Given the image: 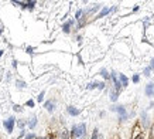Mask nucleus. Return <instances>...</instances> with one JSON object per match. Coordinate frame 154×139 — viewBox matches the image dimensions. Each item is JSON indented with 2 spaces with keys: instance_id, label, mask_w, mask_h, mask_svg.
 Listing matches in <instances>:
<instances>
[{
  "instance_id": "20",
  "label": "nucleus",
  "mask_w": 154,
  "mask_h": 139,
  "mask_svg": "<svg viewBox=\"0 0 154 139\" xmlns=\"http://www.w3.org/2000/svg\"><path fill=\"white\" fill-rule=\"evenodd\" d=\"M2 54H3V51H2V50H0V57H2Z\"/></svg>"
},
{
  "instance_id": "2",
  "label": "nucleus",
  "mask_w": 154,
  "mask_h": 139,
  "mask_svg": "<svg viewBox=\"0 0 154 139\" xmlns=\"http://www.w3.org/2000/svg\"><path fill=\"white\" fill-rule=\"evenodd\" d=\"M5 128L7 129V132H13V128H14V118L11 116V118H9L7 121H5Z\"/></svg>"
},
{
  "instance_id": "3",
  "label": "nucleus",
  "mask_w": 154,
  "mask_h": 139,
  "mask_svg": "<svg viewBox=\"0 0 154 139\" xmlns=\"http://www.w3.org/2000/svg\"><path fill=\"white\" fill-rule=\"evenodd\" d=\"M66 111H68V114H69V115H74V116H76V115H79V109H76V108L75 107H68V109H66Z\"/></svg>"
},
{
  "instance_id": "1",
  "label": "nucleus",
  "mask_w": 154,
  "mask_h": 139,
  "mask_svg": "<svg viewBox=\"0 0 154 139\" xmlns=\"http://www.w3.org/2000/svg\"><path fill=\"white\" fill-rule=\"evenodd\" d=\"M85 132H86V126H85V124H78V125H75L74 128H72V136L76 139L82 138L85 135Z\"/></svg>"
},
{
  "instance_id": "16",
  "label": "nucleus",
  "mask_w": 154,
  "mask_h": 139,
  "mask_svg": "<svg viewBox=\"0 0 154 139\" xmlns=\"http://www.w3.org/2000/svg\"><path fill=\"white\" fill-rule=\"evenodd\" d=\"M102 75H103V78H109V74H107L105 70H102Z\"/></svg>"
},
{
  "instance_id": "4",
  "label": "nucleus",
  "mask_w": 154,
  "mask_h": 139,
  "mask_svg": "<svg viewBox=\"0 0 154 139\" xmlns=\"http://www.w3.org/2000/svg\"><path fill=\"white\" fill-rule=\"evenodd\" d=\"M115 109H116L117 112H120V115H122V121H123L125 118H126V111H125V107H123V105H119V107H116Z\"/></svg>"
},
{
  "instance_id": "12",
  "label": "nucleus",
  "mask_w": 154,
  "mask_h": 139,
  "mask_svg": "<svg viewBox=\"0 0 154 139\" xmlns=\"http://www.w3.org/2000/svg\"><path fill=\"white\" fill-rule=\"evenodd\" d=\"M35 124H37V119H35V118H33V119H31V122H30V128H34V126H35Z\"/></svg>"
},
{
  "instance_id": "7",
  "label": "nucleus",
  "mask_w": 154,
  "mask_h": 139,
  "mask_svg": "<svg viewBox=\"0 0 154 139\" xmlns=\"http://www.w3.org/2000/svg\"><path fill=\"white\" fill-rule=\"evenodd\" d=\"M45 108H47V111L52 112V111H54V102L47 101V102H45Z\"/></svg>"
},
{
  "instance_id": "14",
  "label": "nucleus",
  "mask_w": 154,
  "mask_h": 139,
  "mask_svg": "<svg viewBox=\"0 0 154 139\" xmlns=\"http://www.w3.org/2000/svg\"><path fill=\"white\" fill-rule=\"evenodd\" d=\"M117 99V91H113L112 92V101H116Z\"/></svg>"
},
{
  "instance_id": "10",
  "label": "nucleus",
  "mask_w": 154,
  "mask_h": 139,
  "mask_svg": "<svg viewBox=\"0 0 154 139\" xmlns=\"http://www.w3.org/2000/svg\"><path fill=\"white\" fill-rule=\"evenodd\" d=\"M61 139H69V135H68V131H62L61 132Z\"/></svg>"
},
{
  "instance_id": "17",
  "label": "nucleus",
  "mask_w": 154,
  "mask_h": 139,
  "mask_svg": "<svg viewBox=\"0 0 154 139\" xmlns=\"http://www.w3.org/2000/svg\"><path fill=\"white\" fill-rule=\"evenodd\" d=\"M42 98H44V91H42V92L40 94V95H38V98H37V99H38V101H40V102H41V101H42Z\"/></svg>"
},
{
  "instance_id": "18",
  "label": "nucleus",
  "mask_w": 154,
  "mask_h": 139,
  "mask_svg": "<svg viewBox=\"0 0 154 139\" xmlns=\"http://www.w3.org/2000/svg\"><path fill=\"white\" fill-rule=\"evenodd\" d=\"M27 105H28V107H34V102H33V101H28Z\"/></svg>"
},
{
  "instance_id": "13",
  "label": "nucleus",
  "mask_w": 154,
  "mask_h": 139,
  "mask_svg": "<svg viewBox=\"0 0 154 139\" xmlns=\"http://www.w3.org/2000/svg\"><path fill=\"white\" fill-rule=\"evenodd\" d=\"M107 13H109V9H103L102 13L99 14V17H103V16H105V14H107Z\"/></svg>"
},
{
  "instance_id": "8",
  "label": "nucleus",
  "mask_w": 154,
  "mask_h": 139,
  "mask_svg": "<svg viewBox=\"0 0 154 139\" xmlns=\"http://www.w3.org/2000/svg\"><path fill=\"white\" fill-rule=\"evenodd\" d=\"M91 139H103V136L100 134H99V131L98 129H95L94 131V134H92V138Z\"/></svg>"
},
{
  "instance_id": "9",
  "label": "nucleus",
  "mask_w": 154,
  "mask_h": 139,
  "mask_svg": "<svg viewBox=\"0 0 154 139\" xmlns=\"http://www.w3.org/2000/svg\"><path fill=\"white\" fill-rule=\"evenodd\" d=\"M153 68H154V60H151V64H150V67H149V68H146V70H144V74H146V75H149V73H150V71H151Z\"/></svg>"
},
{
  "instance_id": "6",
  "label": "nucleus",
  "mask_w": 154,
  "mask_h": 139,
  "mask_svg": "<svg viewBox=\"0 0 154 139\" xmlns=\"http://www.w3.org/2000/svg\"><path fill=\"white\" fill-rule=\"evenodd\" d=\"M119 78H120V81H122V84L120 85H123V87H126L127 84H129V79L126 78V77H125V75L123 74H119Z\"/></svg>"
},
{
  "instance_id": "5",
  "label": "nucleus",
  "mask_w": 154,
  "mask_h": 139,
  "mask_svg": "<svg viewBox=\"0 0 154 139\" xmlns=\"http://www.w3.org/2000/svg\"><path fill=\"white\" fill-rule=\"evenodd\" d=\"M146 94L147 95H154V84L150 82L149 85H147V88H146Z\"/></svg>"
},
{
  "instance_id": "19",
  "label": "nucleus",
  "mask_w": 154,
  "mask_h": 139,
  "mask_svg": "<svg viewBox=\"0 0 154 139\" xmlns=\"http://www.w3.org/2000/svg\"><path fill=\"white\" fill-rule=\"evenodd\" d=\"M81 14H82V11H81V10H79V11H76V19H79Z\"/></svg>"
},
{
  "instance_id": "11",
  "label": "nucleus",
  "mask_w": 154,
  "mask_h": 139,
  "mask_svg": "<svg viewBox=\"0 0 154 139\" xmlns=\"http://www.w3.org/2000/svg\"><path fill=\"white\" fill-rule=\"evenodd\" d=\"M71 26H72V21H68V23L64 24V31H65V33L69 31V27H71Z\"/></svg>"
},
{
  "instance_id": "15",
  "label": "nucleus",
  "mask_w": 154,
  "mask_h": 139,
  "mask_svg": "<svg viewBox=\"0 0 154 139\" xmlns=\"http://www.w3.org/2000/svg\"><path fill=\"white\" fill-rule=\"evenodd\" d=\"M139 81H140V77H139V75H134V77H133V82H139Z\"/></svg>"
}]
</instances>
